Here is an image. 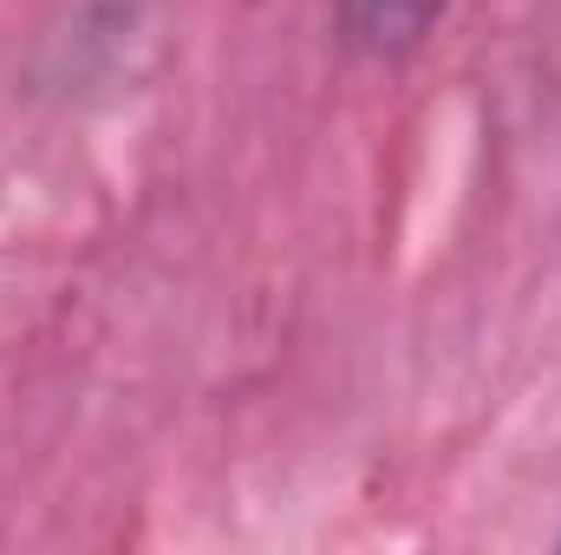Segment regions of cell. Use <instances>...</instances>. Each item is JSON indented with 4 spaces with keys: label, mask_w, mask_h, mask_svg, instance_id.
Masks as SVG:
<instances>
[{
    "label": "cell",
    "mask_w": 561,
    "mask_h": 555,
    "mask_svg": "<svg viewBox=\"0 0 561 555\" xmlns=\"http://www.w3.org/2000/svg\"><path fill=\"white\" fill-rule=\"evenodd\" d=\"M340 33L353 53L366 59H405L431 39V26L444 20V0H333Z\"/></svg>",
    "instance_id": "cell-1"
}]
</instances>
